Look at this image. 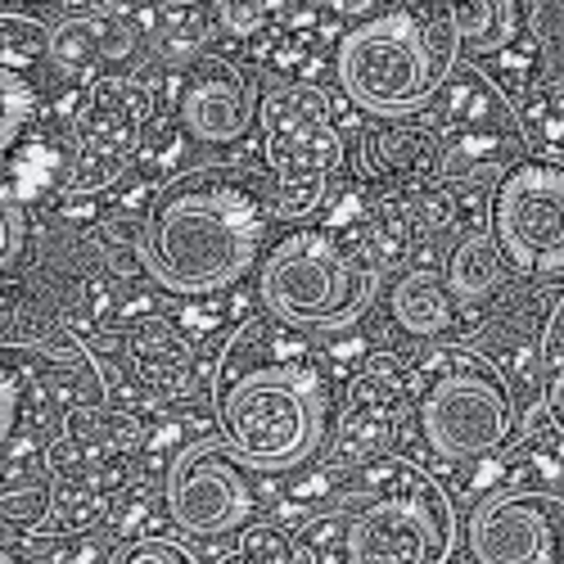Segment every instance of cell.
I'll return each instance as SVG.
<instances>
[{
  "label": "cell",
  "instance_id": "obj_1",
  "mask_svg": "<svg viewBox=\"0 0 564 564\" xmlns=\"http://www.w3.org/2000/svg\"><path fill=\"white\" fill-rule=\"evenodd\" d=\"M267 204L240 172L195 167L172 176L140 221V267L167 294L230 290L262 249Z\"/></svg>",
  "mask_w": 564,
  "mask_h": 564
},
{
  "label": "cell",
  "instance_id": "obj_2",
  "mask_svg": "<svg viewBox=\"0 0 564 564\" xmlns=\"http://www.w3.org/2000/svg\"><path fill=\"white\" fill-rule=\"evenodd\" d=\"M221 438L249 469H299L325 434V398L303 366H258L217 398Z\"/></svg>",
  "mask_w": 564,
  "mask_h": 564
},
{
  "label": "cell",
  "instance_id": "obj_3",
  "mask_svg": "<svg viewBox=\"0 0 564 564\" xmlns=\"http://www.w3.org/2000/svg\"><path fill=\"white\" fill-rule=\"evenodd\" d=\"M375 271L344 253L330 235L299 230L280 240L258 275V294L294 330H348L375 303Z\"/></svg>",
  "mask_w": 564,
  "mask_h": 564
},
{
  "label": "cell",
  "instance_id": "obj_4",
  "mask_svg": "<svg viewBox=\"0 0 564 564\" xmlns=\"http://www.w3.org/2000/svg\"><path fill=\"white\" fill-rule=\"evenodd\" d=\"M447 82V55L411 14H380L339 41V86L370 118H411Z\"/></svg>",
  "mask_w": 564,
  "mask_h": 564
},
{
  "label": "cell",
  "instance_id": "obj_5",
  "mask_svg": "<svg viewBox=\"0 0 564 564\" xmlns=\"http://www.w3.org/2000/svg\"><path fill=\"white\" fill-rule=\"evenodd\" d=\"M456 510L447 492L411 465H393L348 529V564H452Z\"/></svg>",
  "mask_w": 564,
  "mask_h": 564
},
{
  "label": "cell",
  "instance_id": "obj_6",
  "mask_svg": "<svg viewBox=\"0 0 564 564\" xmlns=\"http://www.w3.org/2000/svg\"><path fill=\"white\" fill-rule=\"evenodd\" d=\"M262 145L275 172V217H307L339 167L330 100L316 86H280L262 100Z\"/></svg>",
  "mask_w": 564,
  "mask_h": 564
},
{
  "label": "cell",
  "instance_id": "obj_7",
  "mask_svg": "<svg viewBox=\"0 0 564 564\" xmlns=\"http://www.w3.org/2000/svg\"><path fill=\"white\" fill-rule=\"evenodd\" d=\"M492 240L514 271L560 275L564 271V167L520 163L497 185Z\"/></svg>",
  "mask_w": 564,
  "mask_h": 564
},
{
  "label": "cell",
  "instance_id": "obj_8",
  "mask_svg": "<svg viewBox=\"0 0 564 564\" xmlns=\"http://www.w3.org/2000/svg\"><path fill=\"white\" fill-rule=\"evenodd\" d=\"M245 460L226 438L191 443L167 469V510L181 533L221 538L235 533L253 514V488L245 479Z\"/></svg>",
  "mask_w": 564,
  "mask_h": 564
},
{
  "label": "cell",
  "instance_id": "obj_9",
  "mask_svg": "<svg viewBox=\"0 0 564 564\" xmlns=\"http://www.w3.org/2000/svg\"><path fill=\"white\" fill-rule=\"evenodd\" d=\"M420 425L434 452L443 456H484L510 434V398L492 370L465 361L443 370L420 402Z\"/></svg>",
  "mask_w": 564,
  "mask_h": 564
},
{
  "label": "cell",
  "instance_id": "obj_10",
  "mask_svg": "<svg viewBox=\"0 0 564 564\" xmlns=\"http://www.w3.org/2000/svg\"><path fill=\"white\" fill-rule=\"evenodd\" d=\"M479 564H564V497L506 488L475 506L465 529Z\"/></svg>",
  "mask_w": 564,
  "mask_h": 564
},
{
  "label": "cell",
  "instance_id": "obj_11",
  "mask_svg": "<svg viewBox=\"0 0 564 564\" xmlns=\"http://www.w3.org/2000/svg\"><path fill=\"white\" fill-rule=\"evenodd\" d=\"M258 113V90L253 82L230 68V64H204L181 96V122L204 145H230L249 131Z\"/></svg>",
  "mask_w": 564,
  "mask_h": 564
},
{
  "label": "cell",
  "instance_id": "obj_12",
  "mask_svg": "<svg viewBox=\"0 0 564 564\" xmlns=\"http://www.w3.org/2000/svg\"><path fill=\"white\" fill-rule=\"evenodd\" d=\"M45 51L68 73H100V68H118L135 51V32H131V23L105 19V14L68 19L64 28H55Z\"/></svg>",
  "mask_w": 564,
  "mask_h": 564
},
{
  "label": "cell",
  "instance_id": "obj_13",
  "mask_svg": "<svg viewBox=\"0 0 564 564\" xmlns=\"http://www.w3.org/2000/svg\"><path fill=\"white\" fill-rule=\"evenodd\" d=\"M452 285L438 271H406L393 285V321L406 335H443L452 325Z\"/></svg>",
  "mask_w": 564,
  "mask_h": 564
},
{
  "label": "cell",
  "instance_id": "obj_14",
  "mask_svg": "<svg viewBox=\"0 0 564 564\" xmlns=\"http://www.w3.org/2000/svg\"><path fill=\"white\" fill-rule=\"evenodd\" d=\"M506 271H514V267L506 262V253L497 249L492 235H469L447 262V285H452L456 299L475 303V299H488L501 285Z\"/></svg>",
  "mask_w": 564,
  "mask_h": 564
},
{
  "label": "cell",
  "instance_id": "obj_15",
  "mask_svg": "<svg viewBox=\"0 0 564 564\" xmlns=\"http://www.w3.org/2000/svg\"><path fill=\"white\" fill-rule=\"evenodd\" d=\"M452 32L465 51H501L514 36V0H460V6H452Z\"/></svg>",
  "mask_w": 564,
  "mask_h": 564
},
{
  "label": "cell",
  "instance_id": "obj_16",
  "mask_svg": "<svg viewBox=\"0 0 564 564\" xmlns=\"http://www.w3.org/2000/svg\"><path fill=\"white\" fill-rule=\"evenodd\" d=\"M529 28L546 82H564V0H529Z\"/></svg>",
  "mask_w": 564,
  "mask_h": 564
},
{
  "label": "cell",
  "instance_id": "obj_17",
  "mask_svg": "<svg viewBox=\"0 0 564 564\" xmlns=\"http://www.w3.org/2000/svg\"><path fill=\"white\" fill-rule=\"evenodd\" d=\"M109 564H195L181 546L172 542H159V538H135V542H122Z\"/></svg>",
  "mask_w": 564,
  "mask_h": 564
},
{
  "label": "cell",
  "instance_id": "obj_18",
  "mask_svg": "<svg viewBox=\"0 0 564 564\" xmlns=\"http://www.w3.org/2000/svg\"><path fill=\"white\" fill-rule=\"evenodd\" d=\"M546 415H551V425L564 434V366L555 370V380L546 389Z\"/></svg>",
  "mask_w": 564,
  "mask_h": 564
},
{
  "label": "cell",
  "instance_id": "obj_19",
  "mask_svg": "<svg viewBox=\"0 0 564 564\" xmlns=\"http://www.w3.org/2000/svg\"><path fill=\"white\" fill-rule=\"evenodd\" d=\"M19 245H23V213L6 208V262L19 258Z\"/></svg>",
  "mask_w": 564,
  "mask_h": 564
},
{
  "label": "cell",
  "instance_id": "obj_20",
  "mask_svg": "<svg viewBox=\"0 0 564 564\" xmlns=\"http://www.w3.org/2000/svg\"><path fill=\"white\" fill-rule=\"evenodd\" d=\"M443 6H460V0H443Z\"/></svg>",
  "mask_w": 564,
  "mask_h": 564
}]
</instances>
